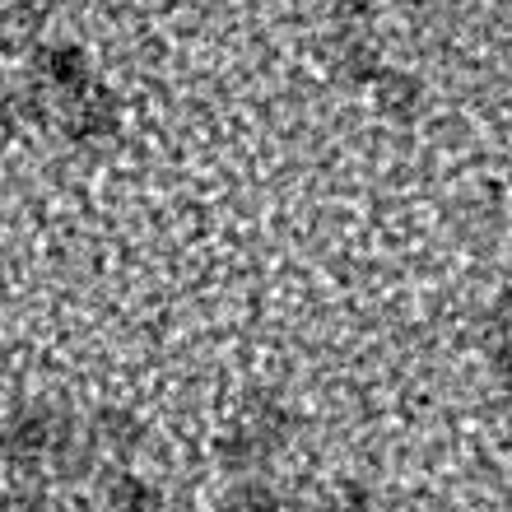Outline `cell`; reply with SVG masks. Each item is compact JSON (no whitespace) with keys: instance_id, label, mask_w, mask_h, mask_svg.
<instances>
[{"instance_id":"277c9868","label":"cell","mask_w":512,"mask_h":512,"mask_svg":"<svg viewBox=\"0 0 512 512\" xmlns=\"http://www.w3.org/2000/svg\"><path fill=\"white\" fill-rule=\"evenodd\" d=\"M373 89H378V108L396 122H415L419 108H424V84L415 75H405V70H382Z\"/></svg>"},{"instance_id":"7a4b0ae2","label":"cell","mask_w":512,"mask_h":512,"mask_svg":"<svg viewBox=\"0 0 512 512\" xmlns=\"http://www.w3.org/2000/svg\"><path fill=\"white\" fill-rule=\"evenodd\" d=\"M28 84L47 98V108H56V103H66V98L84 94V89L94 84V75H89V56H84V47H75V42L42 47L38 61H33V80Z\"/></svg>"},{"instance_id":"3957f363","label":"cell","mask_w":512,"mask_h":512,"mask_svg":"<svg viewBox=\"0 0 512 512\" xmlns=\"http://www.w3.org/2000/svg\"><path fill=\"white\" fill-rule=\"evenodd\" d=\"M47 19V0H5L0 5V56H19L33 47Z\"/></svg>"},{"instance_id":"6da1fadb","label":"cell","mask_w":512,"mask_h":512,"mask_svg":"<svg viewBox=\"0 0 512 512\" xmlns=\"http://www.w3.org/2000/svg\"><path fill=\"white\" fill-rule=\"evenodd\" d=\"M52 117H56V126H61L70 140H80V145H89V140H112V135L122 131V103H117V94H108L103 84H89L84 94L56 103Z\"/></svg>"},{"instance_id":"5b68a950","label":"cell","mask_w":512,"mask_h":512,"mask_svg":"<svg viewBox=\"0 0 512 512\" xmlns=\"http://www.w3.org/2000/svg\"><path fill=\"white\" fill-rule=\"evenodd\" d=\"M340 66H345L350 80H378L382 75L378 52H373L368 42H359V38H350V47H340Z\"/></svg>"},{"instance_id":"8992f818","label":"cell","mask_w":512,"mask_h":512,"mask_svg":"<svg viewBox=\"0 0 512 512\" xmlns=\"http://www.w3.org/2000/svg\"><path fill=\"white\" fill-rule=\"evenodd\" d=\"M373 5H378V0H336V10H340V14H350V19H359V14H368V10H373Z\"/></svg>"}]
</instances>
